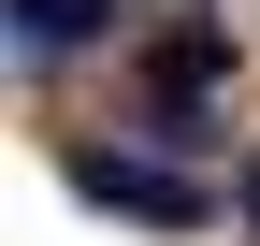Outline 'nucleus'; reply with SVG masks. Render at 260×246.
<instances>
[{
	"instance_id": "20e7f679",
	"label": "nucleus",
	"mask_w": 260,
	"mask_h": 246,
	"mask_svg": "<svg viewBox=\"0 0 260 246\" xmlns=\"http://www.w3.org/2000/svg\"><path fill=\"white\" fill-rule=\"evenodd\" d=\"M232 203H246V246H260V160H246V174H232Z\"/></svg>"
},
{
	"instance_id": "f257e3e1",
	"label": "nucleus",
	"mask_w": 260,
	"mask_h": 246,
	"mask_svg": "<svg viewBox=\"0 0 260 246\" xmlns=\"http://www.w3.org/2000/svg\"><path fill=\"white\" fill-rule=\"evenodd\" d=\"M73 189H87V203H116V218H145V232H203V218H217L188 174H159V160H116V145H73Z\"/></svg>"
},
{
	"instance_id": "7ed1b4c3",
	"label": "nucleus",
	"mask_w": 260,
	"mask_h": 246,
	"mask_svg": "<svg viewBox=\"0 0 260 246\" xmlns=\"http://www.w3.org/2000/svg\"><path fill=\"white\" fill-rule=\"evenodd\" d=\"M102 15L116 0H15V44L29 58H73V44H102Z\"/></svg>"
},
{
	"instance_id": "f03ea898",
	"label": "nucleus",
	"mask_w": 260,
	"mask_h": 246,
	"mask_svg": "<svg viewBox=\"0 0 260 246\" xmlns=\"http://www.w3.org/2000/svg\"><path fill=\"white\" fill-rule=\"evenodd\" d=\"M217 73H232V44H217V29H174V44L145 58V102H159V131H174V145H203V131H188V102H203Z\"/></svg>"
}]
</instances>
